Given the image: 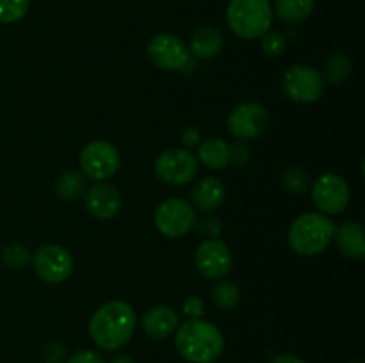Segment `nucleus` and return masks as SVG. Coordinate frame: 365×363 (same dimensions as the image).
Instances as JSON below:
<instances>
[{"instance_id":"obj_25","label":"nucleus","mask_w":365,"mask_h":363,"mask_svg":"<svg viewBox=\"0 0 365 363\" xmlns=\"http://www.w3.org/2000/svg\"><path fill=\"white\" fill-rule=\"evenodd\" d=\"M29 11V0H0V23H14Z\"/></svg>"},{"instance_id":"obj_17","label":"nucleus","mask_w":365,"mask_h":363,"mask_svg":"<svg viewBox=\"0 0 365 363\" xmlns=\"http://www.w3.org/2000/svg\"><path fill=\"white\" fill-rule=\"evenodd\" d=\"M225 194H227L225 185L214 177L202 178L191 189L192 205L203 212H212V210L220 209L225 201Z\"/></svg>"},{"instance_id":"obj_7","label":"nucleus","mask_w":365,"mask_h":363,"mask_svg":"<svg viewBox=\"0 0 365 363\" xmlns=\"http://www.w3.org/2000/svg\"><path fill=\"white\" fill-rule=\"evenodd\" d=\"M78 162H81L84 177L95 182H103L116 174V171L120 169L121 159L116 146H113L110 142L91 141L82 148Z\"/></svg>"},{"instance_id":"obj_18","label":"nucleus","mask_w":365,"mask_h":363,"mask_svg":"<svg viewBox=\"0 0 365 363\" xmlns=\"http://www.w3.org/2000/svg\"><path fill=\"white\" fill-rule=\"evenodd\" d=\"M341 251L344 256L355 260H362L365 256V241H364V228L356 221H348L341 226L335 228V237Z\"/></svg>"},{"instance_id":"obj_19","label":"nucleus","mask_w":365,"mask_h":363,"mask_svg":"<svg viewBox=\"0 0 365 363\" xmlns=\"http://www.w3.org/2000/svg\"><path fill=\"white\" fill-rule=\"evenodd\" d=\"M232 148L227 141L220 137L207 139L198 148V159L209 169H225L230 166Z\"/></svg>"},{"instance_id":"obj_16","label":"nucleus","mask_w":365,"mask_h":363,"mask_svg":"<svg viewBox=\"0 0 365 363\" xmlns=\"http://www.w3.org/2000/svg\"><path fill=\"white\" fill-rule=\"evenodd\" d=\"M223 48V34L220 28L212 27V25H205V27L198 28L195 34L191 36L187 50L191 53L192 59H212Z\"/></svg>"},{"instance_id":"obj_10","label":"nucleus","mask_w":365,"mask_h":363,"mask_svg":"<svg viewBox=\"0 0 365 363\" xmlns=\"http://www.w3.org/2000/svg\"><path fill=\"white\" fill-rule=\"evenodd\" d=\"M269 114L257 102L239 103L228 114V130L239 141H253L266 132Z\"/></svg>"},{"instance_id":"obj_21","label":"nucleus","mask_w":365,"mask_h":363,"mask_svg":"<svg viewBox=\"0 0 365 363\" xmlns=\"http://www.w3.org/2000/svg\"><path fill=\"white\" fill-rule=\"evenodd\" d=\"M86 177L81 171H66L56 182V194L64 201H73L84 192Z\"/></svg>"},{"instance_id":"obj_13","label":"nucleus","mask_w":365,"mask_h":363,"mask_svg":"<svg viewBox=\"0 0 365 363\" xmlns=\"http://www.w3.org/2000/svg\"><path fill=\"white\" fill-rule=\"evenodd\" d=\"M196 269L207 280H223L232 269V253L217 238H207L195 253Z\"/></svg>"},{"instance_id":"obj_24","label":"nucleus","mask_w":365,"mask_h":363,"mask_svg":"<svg viewBox=\"0 0 365 363\" xmlns=\"http://www.w3.org/2000/svg\"><path fill=\"white\" fill-rule=\"evenodd\" d=\"M284 185L294 194H305L310 187V177L302 167H289L284 171Z\"/></svg>"},{"instance_id":"obj_12","label":"nucleus","mask_w":365,"mask_h":363,"mask_svg":"<svg viewBox=\"0 0 365 363\" xmlns=\"http://www.w3.org/2000/svg\"><path fill=\"white\" fill-rule=\"evenodd\" d=\"M312 199L324 216L344 212L349 205L348 182L335 173L321 174L312 185Z\"/></svg>"},{"instance_id":"obj_9","label":"nucleus","mask_w":365,"mask_h":363,"mask_svg":"<svg viewBox=\"0 0 365 363\" xmlns=\"http://www.w3.org/2000/svg\"><path fill=\"white\" fill-rule=\"evenodd\" d=\"M155 174L168 185H185L195 180L198 160L189 149L175 148L160 153L155 160Z\"/></svg>"},{"instance_id":"obj_6","label":"nucleus","mask_w":365,"mask_h":363,"mask_svg":"<svg viewBox=\"0 0 365 363\" xmlns=\"http://www.w3.org/2000/svg\"><path fill=\"white\" fill-rule=\"evenodd\" d=\"M153 223L164 237L180 238L195 228V206L182 198H170L157 206Z\"/></svg>"},{"instance_id":"obj_14","label":"nucleus","mask_w":365,"mask_h":363,"mask_svg":"<svg viewBox=\"0 0 365 363\" xmlns=\"http://www.w3.org/2000/svg\"><path fill=\"white\" fill-rule=\"evenodd\" d=\"M86 209L96 219H110L121 210V194L114 185L98 182L86 192Z\"/></svg>"},{"instance_id":"obj_5","label":"nucleus","mask_w":365,"mask_h":363,"mask_svg":"<svg viewBox=\"0 0 365 363\" xmlns=\"http://www.w3.org/2000/svg\"><path fill=\"white\" fill-rule=\"evenodd\" d=\"M285 96L296 103H314L323 96V75L309 64H294L282 77Z\"/></svg>"},{"instance_id":"obj_28","label":"nucleus","mask_w":365,"mask_h":363,"mask_svg":"<svg viewBox=\"0 0 365 363\" xmlns=\"http://www.w3.org/2000/svg\"><path fill=\"white\" fill-rule=\"evenodd\" d=\"M198 231L205 238H217L221 231H223V224H221V221L217 217L207 216L198 223Z\"/></svg>"},{"instance_id":"obj_29","label":"nucleus","mask_w":365,"mask_h":363,"mask_svg":"<svg viewBox=\"0 0 365 363\" xmlns=\"http://www.w3.org/2000/svg\"><path fill=\"white\" fill-rule=\"evenodd\" d=\"M43 356H45L46 363H63L66 358V349L61 342H46V345L43 347Z\"/></svg>"},{"instance_id":"obj_35","label":"nucleus","mask_w":365,"mask_h":363,"mask_svg":"<svg viewBox=\"0 0 365 363\" xmlns=\"http://www.w3.org/2000/svg\"><path fill=\"white\" fill-rule=\"evenodd\" d=\"M110 363H135V362L130 358V356L118 354V356H114L113 359H110Z\"/></svg>"},{"instance_id":"obj_33","label":"nucleus","mask_w":365,"mask_h":363,"mask_svg":"<svg viewBox=\"0 0 365 363\" xmlns=\"http://www.w3.org/2000/svg\"><path fill=\"white\" fill-rule=\"evenodd\" d=\"M180 137H182V142H184V146H187V148H195V146L200 144L202 134H200L198 128L187 127V128H184V130H182Z\"/></svg>"},{"instance_id":"obj_23","label":"nucleus","mask_w":365,"mask_h":363,"mask_svg":"<svg viewBox=\"0 0 365 363\" xmlns=\"http://www.w3.org/2000/svg\"><path fill=\"white\" fill-rule=\"evenodd\" d=\"M212 299L217 308L232 310L241 299V290L234 281H217L212 288Z\"/></svg>"},{"instance_id":"obj_30","label":"nucleus","mask_w":365,"mask_h":363,"mask_svg":"<svg viewBox=\"0 0 365 363\" xmlns=\"http://www.w3.org/2000/svg\"><path fill=\"white\" fill-rule=\"evenodd\" d=\"M184 313L189 319H202L203 317V301L198 295H191L184 301Z\"/></svg>"},{"instance_id":"obj_31","label":"nucleus","mask_w":365,"mask_h":363,"mask_svg":"<svg viewBox=\"0 0 365 363\" xmlns=\"http://www.w3.org/2000/svg\"><path fill=\"white\" fill-rule=\"evenodd\" d=\"M230 148H232L230 164H234V166H237V167L245 166V164L248 162V159H250L248 148H246L242 142H239V144H235V146H230Z\"/></svg>"},{"instance_id":"obj_8","label":"nucleus","mask_w":365,"mask_h":363,"mask_svg":"<svg viewBox=\"0 0 365 363\" xmlns=\"http://www.w3.org/2000/svg\"><path fill=\"white\" fill-rule=\"evenodd\" d=\"M146 52L157 68L166 71H182L191 66L195 60L189 53L187 45L178 36L168 32L153 36L148 41Z\"/></svg>"},{"instance_id":"obj_20","label":"nucleus","mask_w":365,"mask_h":363,"mask_svg":"<svg viewBox=\"0 0 365 363\" xmlns=\"http://www.w3.org/2000/svg\"><path fill=\"white\" fill-rule=\"evenodd\" d=\"M316 0H274V14L285 23H298L312 14Z\"/></svg>"},{"instance_id":"obj_2","label":"nucleus","mask_w":365,"mask_h":363,"mask_svg":"<svg viewBox=\"0 0 365 363\" xmlns=\"http://www.w3.org/2000/svg\"><path fill=\"white\" fill-rule=\"evenodd\" d=\"M175 347L189 363H214L225 351L223 333L203 319H189L175 331Z\"/></svg>"},{"instance_id":"obj_34","label":"nucleus","mask_w":365,"mask_h":363,"mask_svg":"<svg viewBox=\"0 0 365 363\" xmlns=\"http://www.w3.org/2000/svg\"><path fill=\"white\" fill-rule=\"evenodd\" d=\"M269 363H305L302 358L298 356H292V354H280V356H274Z\"/></svg>"},{"instance_id":"obj_27","label":"nucleus","mask_w":365,"mask_h":363,"mask_svg":"<svg viewBox=\"0 0 365 363\" xmlns=\"http://www.w3.org/2000/svg\"><path fill=\"white\" fill-rule=\"evenodd\" d=\"M260 46H262V50L266 56L280 57L282 53L285 52V46H287V43H285V38L280 34V32L267 31L266 34L262 36V39H260Z\"/></svg>"},{"instance_id":"obj_4","label":"nucleus","mask_w":365,"mask_h":363,"mask_svg":"<svg viewBox=\"0 0 365 363\" xmlns=\"http://www.w3.org/2000/svg\"><path fill=\"white\" fill-rule=\"evenodd\" d=\"M228 27L242 39L262 38L273 21L269 0H230L227 9Z\"/></svg>"},{"instance_id":"obj_22","label":"nucleus","mask_w":365,"mask_h":363,"mask_svg":"<svg viewBox=\"0 0 365 363\" xmlns=\"http://www.w3.org/2000/svg\"><path fill=\"white\" fill-rule=\"evenodd\" d=\"M351 75V59L346 53H334L327 63V80L331 85H341Z\"/></svg>"},{"instance_id":"obj_11","label":"nucleus","mask_w":365,"mask_h":363,"mask_svg":"<svg viewBox=\"0 0 365 363\" xmlns=\"http://www.w3.org/2000/svg\"><path fill=\"white\" fill-rule=\"evenodd\" d=\"M36 274L46 283H63L73 273V258L63 246L46 244L32 256Z\"/></svg>"},{"instance_id":"obj_32","label":"nucleus","mask_w":365,"mask_h":363,"mask_svg":"<svg viewBox=\"0 0 365 363\" xmlns=\"http://www.w3.org/2000/svg\"><path fill=\"white\" fill-rule=\"evenodd\" d=\"M66 363H103L102 356L95 351H81L66 359Z\"/></svg>"},{"instance_id":"obj_15","label":"nucleus","mask_w":365,"mask_h":363,"mask_svg":"<svg viewBox=\"0 0 365 363\" xmlns=\"http://www.w3.org/2000/svg\"><path fill=\"white\" fill-rule=\"evenodd\" d=\"M143 330L153 340H164L177 331L178 313L170 306H153L143 315Z\"/></svg>"},{"instance_id":"obj_26","label":"nucleus","mask_w":365,"mask_h":363,"mask_svg":"<svg viewBox=\"0 0 365 363\" xmlns=\"http://www.w3.org/2000/svg\"><path fill=\"white\" fill-rule=\"evenodd\" d=\"M2 260L7 267H11V269H24V267L32 260V255L25 246L9 244L4 248Z\"/></svg>"},{"instance_id":"obj_3","label":"nucleus","mask_w":365,"mask_h":363,"mask_svg":"<svg viewBox=\"0 0 365 363\" xmlns=\"http://www.w3.org/2000/svg\"><path fill=\"white\" fill-rule=\"evenodd\" d=\"M335 228L324 214H303L289 228V246L299 256H316L334 241Z\"/></svg>"},{"instance_id":"obj_1","label":"nucleus","mask_w":365,"mask_h":363,"mask_svg":"<svg viewBox=\"0 0 365 363\" xmlns=\"http://www.w3.org/2000/svg\"><path fill=\"white\" fill-rule=\"evenodd\" d=\"M135 312L128 302L109 301L89 320L91 340L103 351H118L128 344L135 331Z\"/></svg>"}]
</instances>
